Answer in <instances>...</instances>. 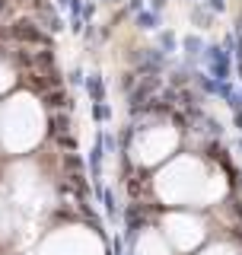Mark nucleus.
I'll use <instances>...</instances> for the list:
<instances>
[{
	"label": "nucleus",
	"instance_id": "5",
	"mask_svg": "<svg viewBox=\"0 0 242 255\" xmlns=\"http://www.w3.org/2000/svg\"><path fill=\"white\" fill-rule=\"evenodd\" d=\"M204 255H242V252L233 249V246H227V243H220V246H214V249H207Z\"/></svg>",
	"mask_w": 242,
	"mask_h": 255
},
{
	"label": "nucleus",
	"instance_id": "4",
	"mask_svg": "<svg viewBox=\"0 0 242 255\" xmlns=\"http://www.w3.org/2000/svg\"><path fill=\"white\" fill-rule=\"evenodd\" d=\"M134 255H172L166 246V239L159 233H153V230H147V233H140V239H137V249Z\"/></svg>",
	"mask_w": 242,
	"mask_h": 255
},
{
	"label": "nucleus",
	"instance_id": "1",
	"mask_svg": "<svg viewBox=\"0 0 242 255\" xmlns=\"http://www.w3.org/2000/svg\"><path fill=\"white\" fill-rule=\"evenodd\" d=\"M38 255H102V243L83 227H64L45 239Z\"/></svg>",
	"mask_w": 242,
	"mask_h": 255
},
{
	"label": "nucleus",
	"instance_id": "3",
	"mask_svg": "<svg viewBox=\"0 0 242 255\" xmlns=\"http://www.w3.org/2000/svg\"><path fill=\"white\" fill-rule=\"evenodd\" d=\"M172 131H156V137L153 134H143L140 140H137V156L143 159V163H150V159H163L169 153V147H172Z\"/></svg>",
	"mask_w": 242,
	"mask_h": 255
},
{
	"label": "nucleus",
	"instance_id": "2",
	"mask_svg": "<svg viewBox=\"0 0 242 255\" xmlns=\"http://www.w3.org/2000/svg\"><path fill=\"white\" fill-rule=\"evenodd\" d=\"M204 223H201L198 217H188V214H172V217L166 220V236L172 239V246L179 252H188L195 249V246L204 239Z\"/></svg>",
	"mask_w": 242,
	"mask_h": 255
}]
</instances>
